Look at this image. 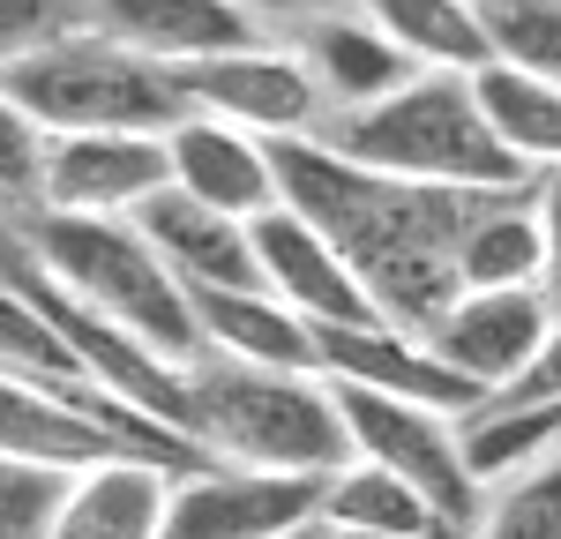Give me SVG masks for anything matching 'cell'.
Returning a JSON list of instances; mask_svg holds the SVG:
<instances>
[{
    "label": "cell",
    "instance_id": "obj_1",
    "mask_svg": "<svg viewBox=\"0 0 561 539\" xmlns=\"http://www.w3.org/2000/svg\"><path fill=\"white\" fill-rule=\"evenodd\" d=\"M277 187L285 203L314 218L337 255L359 270V285L375 293L389 322L427 330L434 314L465 293L457 277V232L494 187H434V180H397L345 158L322 135H277Z\"/></svg>",
    "mask_w": 561,
    "mask_h": 539
},
{
    "label": "cell",
    "instance_id": "obj_2",
    "mask_svg": "<svg viewBox=\"0 0 561 539\" xmlns=\"http://www.w3.org/2000/svg\"><path fill=\"white\" fill-rule=\"evenodd\" d=\"M187 435L255 472H314L330 480L352 457V427L337 382L314 367H255V359H195L187 382Z\"/></svg>",
    "mask_w": 561,
    "mask_h": 539
},
{
    "label": "cell",
    "instance_id": "obj_3",
    "mask_svg": "<svg viewBox=\"0 0 561 539\" xmlns=\"http://www.w3.org/2000/svg\"><path fill=\"white\" fill-rule=\"evenodd\" d=\"M322 142H337L345 158L375 173L434 180V187H524L531 180V165L494 135L472 76H457V68H420L389 98L337 113Z\"/></svg>",
    "mask_w": 561,
    "mask_h": 539
},
{
    "label": "cell",
    "instance_id": "obj_4",
    "mask_svg": "<svg viewBox=\"0 0 561 539\" xmlns=\"http://www.w3.org/2000/svg\"><path fill=\"white\" fill-rule=\"evenodd\" d=\"M31 255L38 270L76 293L83 308L128 322L135 337H150L173 359H203V322L195 293L173 277V263L142 240L135 218H98V210H31Z\"/></svg>",
    "mask_w": 561,
    "mask_h": 539
},
{
    "label": "cell",
    "instance_id": "obj_5",
    "mask_svg": "<svg viewBox=\"0 0 561 539\" xmlns=\"http://www.w3.org/2000/svg\"><path fill=\"white\" fill-rule=\"evenodd\" d=\"M0 90L38 121L45 135L76 128H142L165 135L187 113V90L165 60H142L135 45L105 38V31H60V38L31 45L23 60L0 68Z\"/></svg>",
    "mask_w": 561,
    "mask_h": 539
},
{
    "label": "cell",
    "instance_id": "obj_6",
    "mask_svg": "<svg viewBox=\"0 0 561 539\" xmlns=\"http://www.w3.org/2000/svg\"><path fill=\"white\" fill-rule=\"evenodd\" d=\"M337 404H345V427H352V449L359 457H375L397 480H412L442 509L449 532H472L479 525V472L465 465L457 412H434V404H412V398H382V390H359V382H337Z\"/></svg>",
    "mask_w": 561,
    "mask_h": 539
},
{
    "label": "cell",
    "instance_id": "obj_7",
    "mask_svg": "<svg viewBox=\"0 0 561 539\" xmlns=\"http://www.w3.org/2000/svg\"><path fill=\"white\" fill-rule=\"evenodd\" d=\"M322 517L314 472H255V465H195L165 494V532L158 539H285Z\"/></svg>",
    "mask_w": 561,
    "mask_h": 539
},
{
    "label": "cell",
    "instance_id": "obj_8",
    "mask_svg": "<svg viewBox=\"0 0 561 539\" xmlns=\"http://www.w3.org/2000/svg\"><path fill=\"white\" fill-rule=\"evenodd\" d=\"M173 76L187 90V105H203V113L248 135H270V142L314 135V121H322V83H314L307 53H285V45L248 38V45H225V53H203Z\"/></svg>",
    "mask_w": 561,
    "mask_h": 539
},
{
    "label": "cell",
    "instance_id": "obj_9",
    "mask_svg": "<svg viewBox=\"0 0 561 539\" xmlns=\"http://www.w3.org/2000/svg\"><path fill=\"white\" fill-rule=\"evenodd\" d=\"M314 345H322V375L330 382H359V390H382V398H412V404H434V412H472L486 404L465 367H449V359L434 353L427 330H412V322H322L314 330Z\"/></svg>",
    "mask_w": 561,
    "mask_h": 539
},
{
    "label": "cell",
    "instance_id": "obj_10",
    "mask_svg": "<svg viewBox=\"0 0 561 539\" xmlns=\"http://www.w3.org/2000/svg\"><path fill=\"white\" fill-rule=\"evenodd\" d=\"M173 180L165 165V135L142 128H76L45 135V173L31 210H98V218H128L142 195H158Z\"/></svg>",
    "mask_w": 561,
    "mask_h": 539
},
{
    "label": "cell",
    "instance_id": "obj_11",
    "mask_svg": "<svg viewBox=\"0 0 561 539\" xmlns=\"http://www.w3.org/2000/svg\"><path fill=\"white\" fill-rule=\"evenodd\" d=\"M547 330H554V300L539 285H465L427 322L434 353L449 359V367H465L486 398L510 390L524 367H531V353L547 345Z\"/></svg>",
    "mask_w": 561,
    "mask_h": 539
},
{
    "label": "cell",
    "instance_id": "obj_12",
    "mask_svg": "<svg viewBox=\"0 0 561 539\" xmlns=\"http://www.w3.org/2000/svg\"><path fill=\"white\" fill-rule=\"evenodd\" d=\"M255 225V263H262V285L285 300V308H300L314 330L322 322H375V293L359 285V270L337 255V240L322 232L314 218H300L293 203H270Z\"/></svg>",
    "mask_w": 561,
    "mask_h": 539
},
{
    "label": "cell",
    "instance_id": "obj_13",
    "mask_svg": "<svg viewBox=\"0 0 561 539\" xmlns=\"http://www.w3.org/2000/svg\"><path fill=\"white\" fill-rule=\"evenodd\" d=\"M165 165H173V187L203 195V203L232 210V218H262L270 203H285L270 135L232 128V121H217L203 105H187L165 128Z\"/></svg>",
    "mask_w": 561,
    "mask_h": 539
},
{
    "label": "cell",
    "instance_id": "obj_14",
    "mask_svg": "<svg viewBox=\"0 0 561 539\" xmlns=\"http://www.w3.org/2000/svg\"><path fill=\"white\" fill-rule=\"evenodd\" d=\"M142 225V240L173 263V277L187 293H203V285H262V263H255V225L232 218V210H217L203 195H187V187H158V195H142L128 210Z\"/></svg>",
    "mask_w": 561,
    "mask_h": 539
},
{
    "label": "cell",
    "instance_id": "obj_15",
    "mask_svg": "<svg viewBox=\"0 0 561 539\" xmlns=\"http://www.w3.org/2000/svg\"><path fill=\"white\" fill-rule=\"evenodd\" d=\"M0 449L8 457H31L53 472H83L98 457H135V443L98 420L68 382H38V375H8L0 367Z\"/></svg>",
    "mask_w": 561,
    "mask_h": 539
},
{
    "label": "cell",
    "instance_id": "obj_16",
    "mask_svg": "<svg viewBox=\"0 0 561 539\" xmlns=\"http://www.w3.org/2000/svg\"><path fill=\"white\" fill-rule=\"evenodd\" d=\"M165 494H173V472H158L142 457H98L83 472H68L45 539H158Z\"/></svg>",
    "mask_w": 561,
    "mask_h": 539
},
{
    "label": "cell",
    "instance_id": "obj_17",
    "mask_svg": "<svg viewBox=\"0 0 561 539\" xmlns=\"http://www.w3.org/2000/svg\"><path fill=\"white\" fill-rule=\"evenodd\" d=\"M90 31L135 45L142 60H165V68L262 38V23L240 0H90Z\"/></svg>",
    "mask_w": 561,
    "mask_h": 539
},
{
    "label": "cell",
    "instance_id": "obj_18",
    "mask_svg": "<svg viewBox=\"0 0 561 539\" xmlns=\"http://www.w3.org/2000/svg\"><path fill=\"white\" fill-rule=\"evenodd\" d=\"M195 322H203V353L255 359V367H314L322 375L314 322L300 308H285L270 285H203Z\"/></svg>",
    "mask_w": 561,
    "mask_h": 539
},
{
    "label": "cell",
    "instance_id": "obj_19",
    "mask_svg": "<svg viewBox=\"0 0 561 539\" xmlns=\"http://www.w3.org/2000/svg\"><path fill=\"white\" fill-rule=\"evenodd\" d=\"M307 68H314V83H322V105H337V113L375 105V98H389L397 83L420 76V60L389 38L375 15H345V8L314 23V38H307Z\"/></svg>",
    "mask_w": 561,
    "mask_h": 539
},
{
    "label": "cell",
    "instance_id": "obj_20",
    "mask_svg": "<svg viewBox=\"0 0 561 539\" xmlns=\"http://www.w3.org/2000/svg\"><path fill=\"white\" fill-rule=\"evenodd\" d=\"M322 525H359V532H389V539H457L412 480H397L389 465L359 457V449L322 480Z\"/></svg>",
    "mask_w": 561,
    "mask_h": 539
},
{
    "label": "cell",
    "instance_id": "obj_21",
    "mask_svg": "<svg viewBox=\"0 0 561 539\" xmlns=\"http://www.w3.org/2000/svg\"><path fill=\"white\" fill-rule=\"evenodd\" d=\"M539 210L524 187H494L472 210V225L457 232V277L465 285H539Z\"/></svg>",
    "mask_w": 561,
    "mask_h": 539
},
{
    "label": "cell",
    "instance_id": "obj_22",
    "mask_svg": "<svg viewBox=\"0 0 561 539\" xmlns=\"http://www.w3.org/2000/svg\"><path fill=\"white\" fill-rule=\"evenodd\" d=\"M359 15H375L420 68H457V76H472V68L494 60V38H486L479 0H359Z\"/></svg>",
    "mask_w": 561,
    "mask_h": 539
},
{
    "label": "cell",
    "instance_id": "obj_23",
    "mask_svg": "<svg viewBox=\"0 0 561 539\" xmlns=\"http://www.w3.org/2000/svg\"><path fill=\"white\" fill-rule=\"evenodd\" d=\"M472 90L486 105V121H494V135L517 150L531 173L561 165V83H547V76H531V68L494 53L486 68H472Z\"/></svg>",
    "mask_w": 561,
    "mask_h": 539
},
{
    "label": "cell",
    "instance_id": "obj_24",
    "mask_svg": "<svg viewBox=\"0 0 561 539\" xmlns=\"http://www.w3.org/2000/svg\"><path fill=\"white\" fill-rule=\"evenodd\" d=\"M457 435H465V465L479 472V488L510 480L531 457L561 449V398H486L457 420Z\"/></svg>",
    "mask_w": 561,
    "mask_h": 539
},
{
    "label": "cell",
    "instance_id": "obj_25",
    "mask_svg": "<svg viewBox=\"0 0 561 539\" xmlns=\"http://www.w3.org/2000/svg\"><path fill=\"white\" fill-rule=\"evenodd\" d=\"M0 367L8 375H38V382H83L60 322L31 293V277H0Z\"/></svg>",
    "mask_w": 561,
    "mask_h": 539
},
{
    "label": "cell",
    "instance_id": "obj_26",
    "mask_svg": "<svg viewBox=\"0 0 561 539\" xmlns=\"http://www.w3.org/2000/svg\"><path fill=\"white\" fill-rule=\"evenodd\" d=\"M472 539H561V449L510 472V488L479 509Z\"/></svg>",
    "mask_w": 561,
    "mask_h": 539
},
{
    "label": "cell",
    "instance_id": "obj_27",
    "mask_svg": "<svg viewBox=\"0 0 561 539\" xmlns=\"http://www.w3.org/2000/svg\"><path fill=\"white\" fill-rule=\"evenodd\" d=\"M479 15L502 60L561 83V0H479Z\"/></svg>",
    "mask_w": 561,
    "mask_h": 539
},
{
    "label": "cell",
    "instance_id": "obj_28",
    "mask_svg": "<svg viewBox=\"0 0 561 539\" xmlns=\"http://www.w3.org/2000/svg\"><path fill=\"white\" fill-rule=\"evenodd\" d=\"M60 488H68V472H53V465H31V457H8V449H0V539H45Z\"/></svg>",
    "mask_w": 561,
    "mask_h": 539
},
{
    "label": "cell",
    "instance_id": "obj_29",
    "mask_svg": "<svg viewBox=\"0 0 561 539\" xmlns=\"http://www.w3.org/2000/svg\"><path fill=\"white\" fill-rule=\"evenodd\" d=\"M38 173H45V128L0 90V195L8 203H38Z\"/></svg>",
    "mask_w": 561,
    "mask_h": 539
},
{
    "label": "cell",
    "instance_id": "obj_30",
    "mask_svg": "<svg viewBox=\"0 0 561 539\" xmlns=\"http://www.w3.org/2000/svg\"><path fill=\"white\" fill-rule=\"evenodd\" d=\"M90 0H0V68L23 60L31 45L60 38V31H83Z\"/></svg>",
    "mask_w": 561,
    "mask_h": 539
},
{
    "label": "cell",
    "instance_id": "obj_31",
    "mask_svg": "<svg viewBox=\"0 0 561 539\" xmlns=\"http://www.w3.org/2000/svg\"><path fill=\"white\" fill-rule=\"evenodd\" d=\"M531 210H539V248H547L539 293L561 308V165H539V173H531Z\"/></svg>",
    "mask_w": 561,
    "mask_h": 539
},
{
    "label": "cell",
    "instance_id": "obj_32",
    "mask_svg": "<svg viewBox=\"0 0 561 539\" xmlns=\"http://www.w3.org/2000/svg\"><path fill=\"white\" fill-rule=\"evenodd\" d=\"M494 398H561V308H554V330H547V345L531 353V367H524L510 390H494Z\"/></svg>",
    "mask_w": 561,
    "mask_h": 539
},
{
    "label": "cell",
    "instance_id": "obj_33",
    "mask_svg": "<svg viewBox=\"0 0 561 539\" xmlns=\"http://www.w3.org/2000/svg\"><path fill=\"white\" fill-rule=\"evenodd\" d=\"M255 23H322V15H337L352 0H240Z\"/></svg>",
    "mask_w": 561,
    "mask_h": 539
},
{
    "label": "cell",
    "instance_id": "obj_34",
    "mask_svg": "<svg viewBox=\"0 0 561 539\" xmlns=\"http://www.w3.org/2000/svg\"><path fill=\"white\" fill-rule=\"evenodd\" d=\"M314 539H389V532H359V525H322Z\"/></svg>",
    "mask_w": 561,
    "mask_h": 539
}]
</instances>
